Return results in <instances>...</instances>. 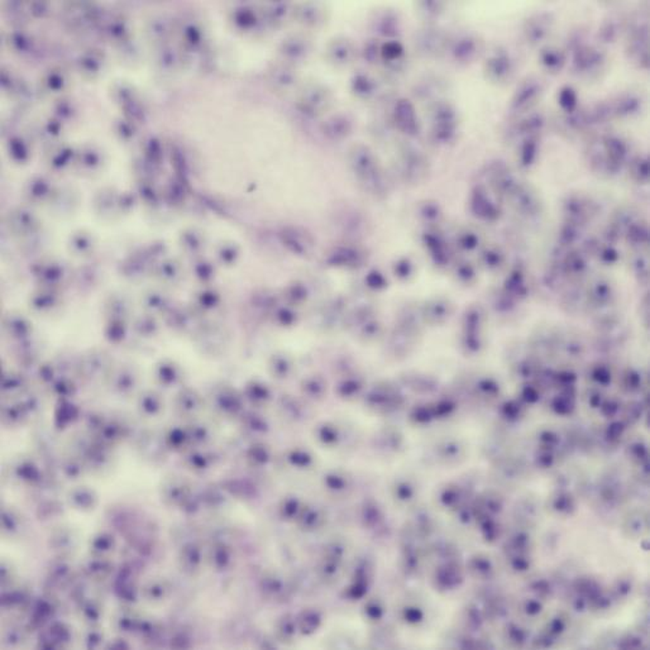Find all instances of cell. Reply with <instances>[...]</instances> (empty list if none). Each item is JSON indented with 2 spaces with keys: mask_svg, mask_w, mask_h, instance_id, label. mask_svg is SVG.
Returning a JSON list of instances; mask_svg holds the SVG:
<instances>
[{
  "mask_svg": "<svg viewBox=\"0 0 650 650\" xmlns=\"http://www.w3.org/2000/svg\"><path fill=\"white\" fill-rule=\"evenodd\" d=\"M273 84L283 93H291V91L299 90L300 89V76L297 74L295 66L286 64L285 66L278 67L273 72Z\"/></svg>",
  "mask_w": 650,
  "mask_h": 650,
  "instance_id": "cell-22",
  "label": "cell"
},
{
  "mask_svg": "<svg viewBox=\"0 0 650 650\" xmlns=\"http://www.w3.org/2000/svg\"><path fill=\"white\" fill-rule=\"evenodd\" d=\"M482 50V43L473 34H464L456 39L451 47L452 57L458 64H472Z\"/></svg>",
  "mask_w": 650,
  "mask_h": 650,
  "instance_id": "cell-14",
  "label": "cell"
},
{
  "mask_svg": "<svg viewBox=\"0 0 650 650\" xmlns=\"http://www.w3.org/2000/svg\"><path fill=\"white\" fill-rule=\"evenodd\" d=\"M393 122L401 133L409 137H415L420 132V122L417 109L414 104L406 97H401L395 103Z\"/></svg>",
  "mask_w": 650,
  "mask_h": 650,
  "instance_id": "cell-7",
  "label": "cell"
},
{
  "mask_svg": "<svg viewBox=\"0 0 650 650\" xmlns=\"http://www.w3.org/2000/svg\"><path fill=\"white\" fill-rule=\"evenodd\" d=\"M470 206H472V210L476 214L477 217L483 218V219H494L497 217V210H496L495 206L489 203L485 190L481 187L475 189L473 195H472Z\"/></svg>",
  "mask_w": 650,
  "mask_h": 650,
  "instance_id": "cell-25",
  "label": "cell"
},
{
  "mask_svg": "<svg viewBox=\"0 0 650 650\" xmlns=\"http://www.w3.org/2000/svg\"><path fill=\"white\" fill-rule=\"evenodd\" d=\"M395 271L398 273V276L400 277H407L412 271V264L409 259H401L398 264H395Z\"/></svg>",
  "mask_w": 650,
  "mask_h": 650,
  "instance_id": "cell-36",
  "label": "cell"
},
{
  "mask_svg": "<svg viewBox=\"0 0 650 650\" xmlns=\"http://www.w3.org/2000/svg\"><path fill=\"white\" fill-rule=\"evenodd\" d=\"M632 174L637 180L646 182L649 179V161L646 157H637L632 165Z\"/></svg>",
  "mask_w": 650,
  "mask_h": 650,
  "instance_id": "cell-34",
  "label": "cell"
},
{
  "mask_svg": "<svg viewBox=\"0 0 650 650\" xmlns=\"http://www.w3.org/2000/svg\"><path fill=\"white\" fill-rule=\"evenodd\" d=\"M420 212H421V215L424 217L425 219L429 220V222H435L440 217V209L435 203H425Z\"/></svg>",
  "mask_w": 650,
  "mask_h": 650,
  "instance_id": "cell-35",
  "label": "cell"
},
{
  "mask_svg": "<svg viewBox=\"0 0 650 650\" xmlns=\"http://www.w3.org/2000/svg\"><path fill=\"white\" fill-rule=\"evenodd\" d=\"M541 83L538 79H525L522 84L519 85L514 97L511 99L510 111L513 114H517L530 109V107L534 105L536 99L541 95Z\"/></svg>",
  "mask_w": 650,
  "mask_h": 650,
  "instance_id": "cell-8",
  "label": "cell"
},
{
  "mask_svg": "<svg viewBox=\"0 0 650 650\" xmlns=\"http://www.w3.org/2000/svg\"><path fill=\"white\" fill-rule=\"evenodd\" d=\"M425 245L431 250V256L435 259V262L439 264H443L448 261V255L445 251V242L439 238L435 234H426L424 237Z\"/></svg>",
  "mask_w": 650,
  "mask_h": 650,
  "instance_id": "cell-28",
  "label": "cell"
},
{
  "mask_svg": "<svg viewBox=\"0 0 650 650\" xmlns=\"http://www.w3.org/2000/svg\"><path fill=\"white\" fill-rule=\"evenodd\" d=\"M367 283L370 286H382L385 283V278L380 272L372 271L368 273Z\"/></svg>",
  "mask_w": 650,
  "mask_h": 650,
  "instance_id": "cell-38",
  "label": "cell"
},
{
  "mask_svg": "<svg viewBox=\"0 0 650 650\" xmlns=\"http://www.w3.org/2000/svg\"><path fill=\"white\" fill-rule=\"evenodd\" d=\"M374 32L388 39H396L401 34V20L396 11L386 8L380 13H376L372 20Z\"/></svg>",
  "mask_w": 650,
  "mask_h": 650,
  "instance_id": "cell-16",
  "label": "cell"
},
{
  "mask_svg": "<svg viewBox=\"0 0 650 650\" xmlns=\"http://www.w3.org/2000/svg\"><path fill=\"white\" fill-rule=\"evenodd\" d=\"M428 161L421 152L417 149H405L401 157L402 174L410 181H419L426 174Z\"/></svg>",
  "mask_w": 650,
  "mask_h": 650,
  "instance_id": "cell-17",
  "label": "cell"
},
{
  "mask_svg": "<svg viewBox=\"0 0 650 650\" xmlns=\"http://www.w3.org/2000/svg\"><path fill=\"white\" fill-rule=\"evenodd\" d=\"M558 104L567 114H572L578 109V95L571 86H564L558 94Z\"/></svg>",
  "mask_w": 650,
  "mask_h": 650,
  "instance_id": "cell-30",
  "label": "cell"
},
{
  "mask_svg": "<svg viewBox=\"0 0 650 650\" xmlns=\"http://www.w3.org/2000/svg\"><path fill=\"white\" fill-rule=\"evenodd\" d=\"M320 130L329 141H344L353 133V118L347 113H335L322 123Z\"/></svg>",
  "mask_w": 650,
  "mask_h": 650,
  "instance_id": "cell-11",
  "label": "cell"
},
{
  "mask_svg": "<svg viewBox=\"0 0 650 650\" xmlns=\"http://www.w3.org/2000/svg\"><path fill=\"white\" fill-rule=\"evenodd\" d=\"M292 18L305 31H320L328 25L330 18L329 7L320 1H305L294 7Z\"/></svg>",
  "mask_w": 650,
  "mask_h": 650,
  "instance_id": "cell-4",
  "label": "cell"
},
{
  "mask_svg": "<svg viewBox=\"0 0 650 650\" xmlns=\"http://www.w3.org/2000/svg\"><path fill=\"white\" fill-rule=\"evenodd\" d=\"M417 43H418L419 50L425 55L437 56L445 50L447 46V39L445 34L438 29H425L424 32L419 34Z\"/></svg>",
  "mask_w": 650,
  "mask_h": 650,
  "instance_id": "cell-20",
  "label": "cell"
},
{
  "mask_svg": "<svg viewBox=\"0 0 650 650\" xmlns=\"http://www.w3.org/2000/svg\"><path fill=\"white\" fill-rule=\"evenodd\" d=\"M360 52L353 41L346 36H337L329 41L325 47V58L337 69H347L354 64Z\"/></svg>",
  "mask_w": 650,
  "mask_h": 650,
  "instance_id": "cell-6",
  "label": "cell"
},
{
  "mask_svg": "<svg viewBox=\"0 0 650 650\" xmlns=\"http://www.w3.org/2000/svg\"><path fill=\"white\" fill-rule=\"evenodd\" d=\"M609 102L611 105L614 118H629L635 116L642 110L643 105L642 97H637L635 94H623Z\"/></svg>",
  "mask_w": 650,
  "mask_h": 650,
  "instance_id": "cell-19",
  "label": "cell"
},
{
  "mask_svg": "<svg viewBox=\"0 0 650 650\" xmlns=\"http://www.w3.org/2000/svg\"><path fill=\"white\" fill-rule=\"evenodd\" d=\"M328 262L337 267H357L363 262V253L353 247H337L329 253Z\"/></svg>",
  "mask_w": 650,
  "mask_h": 650,
  "instance_id": "cell-21",
  "label": "cell"
},
{
  "mask_svg": "<svg viewBox=\"0 0 650 650\" xmlns=\"http://www.w3.org/2000/svg\"><path fill=\"white\" fill-rule=\"evenodd\" d=\"M316 51L314 39L308 33H297L283 41L281 55L286 64L297 66L308 62Z\"/></svg>",
  "mask_w": 650,
  "mask_h": 650,
  "instance_id": "cell-5",
  "label": "cell"
},
{
  "mask_svg": "<svg viewBox=\"0 0 650 650\" xmlns=\"http://www.w3.org/2000/svg\"><path fill=\"white\" fill-rule=\"evenodd\" d=\"M602 151L605 156L606 171L611 174L618 172L629 154L626 143L616 135H606L602 140Z\"/></svg>",
  "mask_w": 650,
  "mask_h": 650,
  "instance_id": "cell-9",
  "label": "cell"
},
{
  "mask_svg": "<svg viewBox=\"0 0 650 650\" xmlns=\"http://www.w3.org/2000/svg\"><path fill=\"white\" fill-rule=\"evenodd\" d=\"M553 15L538 13L531 15L524 25V36L530 45H538L547 39L553 26Z\"/></svg>",
  "mask_w": 650,
  "mask_h": 650,
  "instance_id": "cell-15",
  "label": "cell"
},
{
  "mask_svg": "<svg viewBox=\"0 0 650 650\" xmlns=\"http://www.w3.org/2000/svg\"><path fill=\"white\" fill-rule=\"evenodd\" d=\"M363 60L368 65H377L381 62V43L377 39H368L360 52Z\"/></svg>",
  "mask_w": 650,
  "mask_h": 650,
  "instance_id": "cell-31",
  "label": "cell"
},
{
  "mask_svg": "<svg viewBox=\"0 0 650 650\" xmlns=\"http://www.w3.org/2000/svg\"><path fill=\"white\" fill-rule=\"evenodd\" d=\"M349 88L354 97H358L360 100H371L377 95V93L380 90L379 81L372 75L363 72V71L354 74L351 79Z\"/></svg>",
  "mask_w": 650,
  "mask_h": 650,
  "instance_id": "cell-18",
  "label": "cell"
},
{
  "mask_svg": "<svg viewBox=\"0 0 650 650\" xmlns=\"http://www.w3.org/2000/svg\"><path fill=\"white\" fill-rule=\"evenodd\" d=\"M289 237H290L289 243H290L292 251L297 255H303V256L309 255L313 248V241L310 238L309 234L299 232V231H292L289 233Z\"/></svg>",
  "mask_w": 650,
  "mask_h": 650,
  "instance_id": "cell-27",
  "label": "cell"
},
{
  "mask_svg": "<svg viewBox=\"0 0 650 650\" xmlns=\"http://www.w3.org/2000/svg\"><path fill=\"white\" fill-rule=\"evenodd\" d=\"M649 28L646 25L637 27L631 33L629 56L640 69L649 67Z\"/></svg>",
  "mask_w": 650,
  "mask_h": 650,
  "instance_id": "cell-12",
  "label": "cell"
},
{
  "mask_svg": "<svg viewBox=\"0 0 650 650\" xmlns=\"http://www.w3.org/2000/svg\"><path fill=\"white\" fill-rule=\"evenodd\" d=\"M541 64L548 72L552 74H560L566 66L567 57L566 53L555 48V47H546L541 51Z\"/></svg>",
  "mask_w": 650,
  "mask_h": 650,
  "instance_id": "cell-24",
  "label": "cell"
},
{
  "mask_svg": "<svg viewBox=\"0 0 650 650\" xmlns=\"http://www.w3.org/2000/svg\"><path fill=\"white\" fill-rule=\"evenodd\" d=\"M419 11L424 14L426 20L438 18L442 14L445 4L440 1H421L418 4Z\"/></svg>",
  "mask_w": 650,
  "mask_h": 650,
  "instance_id": "cell-32",
  "label": "cell"
},
{
  "mask_svg": "<svg viewBox=\"0 0 650 650\" xmlns=\"http://www.w3.org/2000/svg\"><path fill=\"white\" fill-rule=\"evenodd\" d=\"M539 154V138L538 135L525 137L520 151V162L524 168H530L536 161Z\"/></svg>",
  "mask_w": 650,
  "mask_h": 650,
  "instance_id": "cell-26",
  "label": "cell"
},
{
  "mask_svg": "<svg viewBox=\"0 0 650 650\" xmlns=\"http://www.w3.org/2000/svg\"><path fill=\"white\" fill-rule=\"evenodd\" d=\"M406 50L398 39H388L381 43V62L388 67H396V65L404 62Z\"/></svg>",
  "mask_w": 650,
  "mask_h": 650,
  "instance_id": "cell-23",
  "label": "cell"
},
{
  "mask_svg": "<svg viewBox=\"0 0 650 650\" xmlns=\"http://www.w3.org/2000/svg\"><path fill=\"white\" fill-rule=\"evenodd\" d=\"M486 262L491 264H499V256L496 253L489 252V253H486Z\"/></svg>",
  "mask_w": 650,
  "mask_h": 650,
  "instance_id": "cell-39",
  "label": "cell"
},
{
  "mask_svg": "<svg viewBox=\"0 0 650 650\" xmlns=\"http://www.w3.org/2000/svg\"><path fill=\"white\" fill-rule=\"evenodd\" d=\"M514 64L513 58L505 50H497L494 52L485 64V71L487 78L494 83L506 81L513 75Z\"/></svg>",
  "mask_w": 650,
  "mask_h": 650,
  "instance_id": "cell-13",
  "label": "cell"
},
{
  "mask_svg": "<svg viewBox=\"0 0 650 650\" xmlns=\"http://www.w3.org/2000/svg\"><path fill=\"white\" fill-rule=\"evenodd\" d=\"M618 34L616 23L612 20H607L600 28L599 39L602 43H612L615 39H618Z\"/></svg>",
  "mask_w": 650,
  "mask_h": 650,
  "instance_id": "cell-33",
  "label": "cell"
},
{
  "mask_svg": "<svg viewBox=\"0 0 650 650\" xmlns=\"http://www.w3.org/2000/svg\"><path fill=\"white\" fill-rule=\"evenodd\" d=\"M544 116L541 114H531L528 118H525L517 127L519 133L525 137H533L541 133V129L544 127Z\"/></svg>",
  "mask_w": 650,
  "mask_h": 650,
  "instance_id": "cell-29",
  "label": "cell"
},
{
  "mask_svg": "<svg viewBox=\"0 0 650 650\" xmlns=\"http://www.w3.org/2000/svg\"><path fill=\"white\" fill-rule=\"evenodd\" d=\"M348 163L354 177L372 195H384L387 191L386 176L380 160L374 151L363 143H356L348 151Z\"/></svg>",
  "mask_w": 650,
  "mask_h": 650,
  "instance_id": "cell-1",
  "label": "cell"
},
{
  "mask_svg": "<svg viewBox=\"0 0 650 650\" xmlns=\"http://www.w3.org/2000/svg\"><path fill=\"white\" fill-rule=\"evenodd\" d=\"M458 114L451 103H437L431 110V137L439 144H449L456 140Z\"/></svg>",
  "mask_w": 650,
  "mask_h": 650,
  "instance_id": "cell-3",
  "label": "cell"
},
{
  "mask_svg": "<svg viewBox=\"0 0 650 650\" xmlns=\"http://www.w3.org/2000/svg\"><path fill=\"white\" fill-rule=\"evenodd\" d=\"M478 241H477L476 236L472 234V233H467L464 234L463 237L461 238V245L466 248V250H472L476 247Z\"/></svg>",
  "mask_w": 650,
  "mask_h": 650,
  "instance_id": "cell-37",
  "label": "cell"
},
{
  "mask_svg": "<svg viewBox=\"0 0 650 650\" xmlns=\"http://www.w3.org/2000/svg\"><path fill=\"white\" fill-rule=\"evenodd\" d=\"M605 62V53L593 46L585 43L573 48V70L577 74H588Z\"/></svg>",
  "mask_w": 650,
  "mask_h": 650,
  "instance_id": "cell-10",
  "label": "cell"
},
{
  "mask_svg": "<svg viewBox=\"0 0 650 650\" xmlns=\"http://www.w3.org/2000/svg\"><path fill=\"white\" fill-rule=\"evenodd\" d=\"M334 104V95L327 85L322 83H305L299 89L297 107L305 116L319 118L328 113Z\"/></svg>",
  "mask_w": 650,
  "mask_h": 650,
  "instance_id": "cell-2",
  "label": "cell"
}]
</instances>
